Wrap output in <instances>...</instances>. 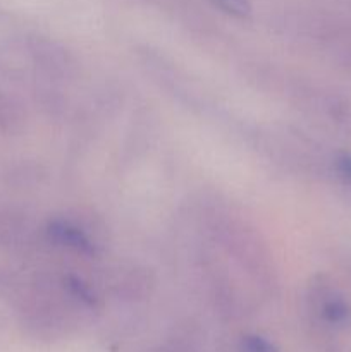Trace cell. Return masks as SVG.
I'll return each instance as SVG.
<instances>
[{
  "label": "cell",
  "mask_w": 351,
  "mask_h": 352,
  "mask_svg": "<svg viewBox=\"0 0 351 352\" xmlns=\"http://www.w3.org/2000/svg\"><path fill=\"white\" fill-rule=\"evenodd\" d=\"M50 236L61 244H65L69 248L81 251V253H93V246L88 241V237L78 230L76 227L69 226L64 222H55L50 226Z\"/></svg>",
  "instance_id": "cell-1"
},
{
  "label": "cell",
  "mask_w": 351,
  "mask_h": 352,
  "mask_svg": "<svg viewBox=\"0 0 351 352\" xmlns=\"http://www.w3.org/2000/svg\"><path fill=\"white\" fill-rule=\"evenodd\" d=\"M323 316L332 323H344L350 318V308L343 299H329L323 302Z\"/></svg>",
  "instance_id": "cell-2"
},
{
  "label": "cell",
  "mask_w": 351,
  "mask_h": 352,
  "mask_svg": "<svg viewBox=\"0 0 351 352\" xmlns=\"http://www.w3.org/2000/svg\"><path fill=\"white\" fill-rule=\"evenodd\" d=\"M212 2L217 7H220L224 12L231 14L234 17H240V19H244L251 12L250 0H212Z\"/></svg>",
  "instance_id": "cell-3"
},
{
  "label": "cell",
  "mask_w": 351,
  "mask_h": 352,
  "mask_svg": "<svg viewBox=\"0 0 351 352\" xmlns=\"http://www.w3.org/2000/svg\"><path fill=\"white\" fill-rule=\"evenodd\" d=\"M243 351L244 352H277L274 346L268 340L262 339V337L251 336L243 340Z\"/></svg>",
  "instance_id": "cell-4"
},
{
  "label": "cell",
  "mask_w": 351,
  "mask_h": 352,
  "mask_svg": "<svg viewBox=\"0 0 351 352\" xmlns=\"http://www.w3.org/2000/svg\"><path fill=\"white\" fill-rule=\"evenodd\" d=\"M337 170H339V175L346 182H351V157L344 155L337 160Z\"/></svg>",
  "instance_id": "cell-5"
}]
</instances>
